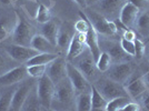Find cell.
<instances>
[{
  "label": "cell",
  "instance_id": "6",
  "mask_svg": "<svg viewBox=\"0 0 149 111\" xmlns=\"http://www.w3.org/2000/svg\"><path fill=\"white\" fill-rule=\"evenodd\" d=\"M93 86L97 88V90L100 92V94L107 101L112 100L115 98H119V97H128V94L126 92V89L123 85H119L117 82L110 80L107 77L99 79L97 81V83Z\"/></svg>",
  "mask_w": 149,
  "mask_h": 111
},
{
  "label": "cell",
  "instance_id": "39",
  "mask_svg": "<svg viewBox=\"0 0 149 111\" xmlns=\"http://www.w3.org/2000/svg\"><path fill=\"white\" fill-rule=\"evenodd\" d=\"M123 38L126 39V40H128V41H135V39L137 38L136 36V32L134 30H131V29H128V30H126L123 32Z\"/></svg>",
  "mask_w": 149,
  "mask_h": 111
},
{
  "label": "cell",
  "instance_id": "32",
  "mask_svg": "<svg viewBox=\"0 0 149 111\" xmlns=\"http://www.w3.org/2000/svg\"><path fill=\"white\" fill-rule=\"evenodd\" d=\"M79 16H80V19L77 20L74 25V31L78 33H87V31L89 30V27H90V22L88 20L87 16L82 11L79 12Z\"/></svg>",
  "mask_w": 149,
  "mask_h": 111
},
{
  "label": "cell",
  "instance_id": "26",
  "mask_svg": "<svg viewBox=\"0 0 149 111\" xmlns=\"http://www.w3.org/2000/svg\"><path fill=\"white\" fill-rule=\"evenodd\" d=\"M76 111H91V90L77 94Z\"/></svg>",
  "mask_w": 149,
  "mask_h": 111
},
{
  "label": "cell",
  "instance_id": "27",
  "mask_svg": "<svg viewBox=\"0 0 149 111\" xmlns=\"http://www.w3.org/2000/svg\"><path fill=\"white\" fill-rule=\"evenodd\" d=\"M40 102L38 99L37 92H36V86L29 93L28 98L26 99L25 103L22 105L20 111H40Z\"/></svg>",
  "mask_w": 149,
  "mask_h": 111
},
{
  "label": "cell",
  "instance_id": "41",
  "mask_svg": "<svg viewBox=\"0 0 149 111\" xmlns=\"http://www.w3.org/2000/svg\"><path fill=\"white\" fill-rule=\"evenodd\" d=\"M74 1H76V3H77L78 6H80L81 8H86L88 5L87 0H74Z\"/></svg>",
  "mask_w": 149,
  "mask_h": 111
},
{
  "label": "cell",
  "instance_id": "20",
  "mask_svg": "<svg viewBox=\"0 0 149 111\" xmlns=\"http://www.w3.org/2000/svg\"><path fill=\"white\" fill-rule=\"evenodd\" d=\"M30 47L37 50L38 52H46V53H57V47L47 40L41 33H36L31 40Z\"/></svg>",
  "mask_w": 149,
  "mask_h": 111
},
{
  "label": "cell",
  "instance_id": "18",
  "mask_svg": "<svg viewBox=\"0 0 149 111\" xmlns=\"http://www.w3.org/2000/svg\"><path fill=\"white\" fill-rule=\"evenodd\" d=\"M61 27V22L59 19H51L47 24L42 25L41 28V35L45 38H47V40L50 41L55 47H57V37Z\"/></svg>",
  "mask_w": 149,
  "mask_h": 111
},
{
  "label": "cell",
  "instance_id": "38",
  "mask_svg": "<svg viewBox=\"0 0 149 111\" xmlns=\"http://www.w3.org/2000/svg\"><path fill=\"white\" fill-rule=\"evenodd\" d=\"M141 107L137 102H128L127 105H125L119 111H140Z\"/></svg>",
  "mask_w": 149,
  "mask_h": 111
},
{
  "label": "cell",
  "instance_id": "42",
  "mask_svg": "<svg viewBox=\"0 0 149 111\" xmlns=\"http://www.w3.org/2000/svg\"><path fill=\"white\" fill-rule=\"evenodd\" d=\"M2 3H5V5H9L10 2H11V0H0Z\"/></svg>",
  "mask_w": 149,
  "mask_h": 111
},
{
  "label": "cell",
  "instance_id": "23",
  "mask_svg": "<svg viewBox=\"0 0 149 111\" xmlns=\"http://www.w3.org/2000/svg\"><path fill=\"white\" fill-rule=\"evenodd\" d=\"M18 85L0 87V111H9L13 101V93Z\"/></svg>",
  "mask_w": 149,
  "mask_h": 111
},
{
  "label": "cell",
  "instance_id": "11",
  "mask_svg": "<svg viewBox=\"0 0 149 111\" xmlns=\"http://www.w3.org/2000/svg\"><path fill=\"white\" fill-rule=\"evenodd\" d=\"M46 74L57 85L67 77V60L63 57H58L49 65H47Z\"/></svg>",
  "mask_w": 149,
  "mask_h": 111
},
{
  "label": "cell",
  "instance_id": "2",
  "mask_svg": "<svg viewBox=\"0 0 149 111\" xmlns=\"http://www.w3.org/2000/svg\"><path fill=\"white\" fill-rule=\"evenodd\" d=\"M17 15V22L15 26V29L11 35V42L13 44L24 46V47H30L31 40L33 36L36 35L35 28L26 20L18 11H16Z\"/></svg>",
  "mask_w": 149,
  "mask_h": 111
},
{
  "label": "cell",
  "instance_id": "37",
  "mask_svg": "<svg viewBox=\"0 0 149 111\" xmlns=\"http://www.w3.org/2000/svg\"><path fill=\"white\" fill-rule=\"evenodd\" d=\"M128 2H130L131 5L138 8L139 11H145V10H148L149 9V2L148 0H127Z\"/></svg>",
  "mask_w": 149,
  "mask_h": 111
},
{
  "label": "cell",
  "instance_id": "43",
  "mask_svg": "<svg viewBox=\"0 0 149 111\" xmlns=\"http://www.w3.org/2000/svg\"><path fill=\"white\" fill-rule=\"evenodd\" d=\"M148 2H149V0H148Z\"/></svg>",
  "mask_w": 149,
  "mask_h": 111
},
{
  "label": "cell",
  "instance_id": "28",
  "mask_svg": "<svg viewBox=\"0 0 149 111\" xmlns=\"http://www.w3.org/2000/svg\"><path fill=\"white\" fill-rule=\"evenodd\" d=\"M107 102L108 101L100 94L97 88L95 86H91V110L106 109Z\"/></svg>",
  "mask_w": 149,
  "mask_h": 111
},
{
  "label": "cell",
  "instance_id": "4",
  "mask_svg": "<svg viewBox=\"0 0 149 111\" xmlns=\"http://www.w3.org/2000/svg\"><path fill=\"white\" fill-rule=\"evenodd\" d=\"M85 15L87 16L90 25L95 28V30L97 31L98 35L109 37V36H113L118 32V29H117V26L115 24V21L108 20L104 16H101L100 13L96 12L93 10H90L89 12L85 13Z\"/></svg>",
  "mask_w": 149,
  "mask_h": 111
},
{
  "label": "cell",
  "instance_id": "8",
  "mask_svg": "<svg viewBox=\"0 0 149 111\" xmlns=\"http://www.w3.org/2000/svg\"><path fill=\"white\" fill-rule=\"evenodd\" d=\"M67 77L74 87L76 94L87 92L91 90V86L89 85L88 79L74 67L71 62L67 61Z\"/></svg>",
  "mask_w": 149,
  "mask_h": 111
},
{
  "label": "cell",
  "instance_id": "7",
  "mask_svg": "<svg viewBox=\"0 0 149 111\" xmlns=\"http://www.w3.org/2000/svg\"><path fill=\"white\" fill-rule=\"evenodd\" d=\"M37 81H35L33 78H27L22 82H20L17 89L13 93V101H11V105H10V110L9 111H20L22 105L25 103L26 99L28 98L29 93L31 90L33 89V87L36 86Z\"/></svg>",
  "mask_w": 149,
  "mask_h": 111
},
{
  "label": "cell",
  "instance_id": "30",
  "mask_svg": "<svg viewBox=\"0 0 149 111\" xmlns=\"http://www.w3.org/2000/svg\"><path fill=\"white\" fill-rule=\"evenodd\" d=\"M112 65V60L110 58V56L108 55L106 51H101L98 60L96 61V67L97 69L101 71V72H107L108 69L111 67Z\"/></svg>",
  "mask_w": 149,
  "mask_h": 111
},
{
  "label": "cell",
  "instance_id": "44",
  "mask_svg": "<svg viewBox=\"0 0 149 111\" xmlns=\"http://www.w3.org/2000/svg\"><path fill=\"white\" fill-rule=\"evenodd\" d=\"M32 1H33V0H32Z\"/></svg>",
  "mask_w": 149,
  "mask_h": 111
},
{
  "label": "cell",
  "instance_id": "16",
  "mask_svg": "<svg viewBox=\"0 0 149 111\" xmlns=\"http://www.w3.org/2000/svg\"><path fill=\"white\" fill-rule=\"evenodd\" d=\"M105 51L110 56L112 61L116 63L118 62H127L130 59V56L127 55L121 48L120 42H116V41H108L105 42Z\"/></svg>",
  "mask_w": 149,
  "mask_h": 111
},
{
  "label": "cell",
  "instance_id": "19",
  "mask_svg": "<svg viewBox=\"0 0 149 111\" xmlns=\"http://www.w3.org/2000/svg\"><path fill=\"white\" fill-rule=\"evenodd\" d=\"M74 33L76 31L74 27H71L69 24H66V26L61 24L60 30L57 37V48L61 50H68L69 44L71 42Z\"/></svg>",
  "mask_w": 149,
  "mask_h": 111
},
{
  "label": "cell",
  "instance_id": "40",
  "mask_svg": "<svg viewBox=\"0 0 149 111\" xmlns=\"http://www.w3.org/2000/svg\"><path fill=\"white\" fill-rule=\"evenodd\" d=\"M141 78H143V82H145V85L147 87V90H148L149 89V71H147L143 76H141Z\"/></svg>",
  "mask_w": 149,
  "mask_h": 111
},
{
  "label": "cell",
  "instance_id": "34",
  "mask_svg": "<svg viewBox=\"0 0 149 111\" xmlns=\"http://www.w3.org/2000/svg\"><path fill=\"white\" fill-rule=\"evenodd\" d=\"M9 59H11V57L8 55V53H7V56H6L5 53L0 52V76L5 74L7 71H9L10 69L15 68L13 66H11V61H10Z\"/></svg>",
  "mask_w": 149,
  "mask_h": 111
},
{
  "label": "cell",
  "instance_id": "36",
  "mask_svg": "<svg viewBox=\"0 0 149 111\" xmlns=\"http://www.w3.org/2000/svg\"><path fill=\"white\" fill-rule=\"evenodd\" d=\"M120 46H121V48L124 49V51L127 55H129L130 57L135 56V43L132 42V41H128V40H126L124 38H121Z\"/></svg>",
  "mask_w": 149,
  "mask_h": 111
},
{
  "label": "cell",
  "instance_id": "1",
  "mask_svg": "<svg viewBox=\"0 0 149 111\" xmlns=\"http://www.w3.org/2000/svg\"><path fill=\"white\" fill-rule=\"evenodd\" d=\"M76 91L68 77L56 85L50 109L54 111H76Z\"/></svg>",
  "mask_w": 149,
  "mask_h": 111
},
{
  "label": "cell",
  "instance_id": "3",
  "mask_svg": "<svg viewBox=\"0 0 149 111\" xmlns=\"http://www.w3.org/2000/svg\"><path fill=\"white\" fill-rule=\"evenodd\" d=\"M127 2V0H97L93 5L91 9L100 13L108 20L111 21L119 18L121 8Z\"/></svg>",
  "mask_w": 149,
  "mask_h": 111
},
{
  "label": "cell",
  "instance_id": "35",
  "mask_svg": "<svg viewBox=\"0 0 149 111\" xmlns=\"http://www.w3.org/2000/svg\"><path fill=\"white\" fill-rule=\"evenodd\" d=\"M135 58H136L137 60H140L141 58L143 57L145 55V51H146V44L143 42L141 39H139V38H136L135 39Z\"/></svg>",
  "mask_w": 149,
  "mask_h": 111
},
{
  "label": "cell",
  "instance_id": "25",
  "mask_svg": "<svg viewBox=\"0 0 149 111\" xmlns=\"http://www.w3.org/2000/svg\"><path fill=\"white\" fill-rule=\"evenodd\" d=\"M59 56L58 53H46V52H40L36 55L33 58H31L28 62H26V67L30 66H47L50 62H52L55 59H57Z\"/></svg>",
  "mask_w": 149,
  "mask_h": 111
},
{
  "label": "cell",
  "instance_id": "5",
  "mask_svg": "<svg viewBox=\"0 0 149 111\" xmlns=\"http://www.w3.org/2000/svg\"><path fill=\"white\" fill-rule=\"evenodd\" d=\"M55 90H56V85L52 82V80L47 74L37 79L36 92H37L39 102L42 107L50 109L52 99L55 96Z\"/></svg>",
  "mask_w": 149,
  "mask_h": 111
},
{
  "label": "cell",
  "instance_id": "33",
  "mask_svg": "<svg viewBox=\"0 0 149 111\" xmlns=\"http://www.w3.org/2000/svg\"><path fill=\"white\" fill-rule=\"evenodd\" d=\"M46 70H47V66H30V67H27L28 76L30 78H33V79H39L42 76H45Z\"/></svg>",
  "mask_w": 149,
  "mask_h": 111
},
{
  "label": "cell",
  "instance_id": "24",
  "mask_svg": "<svg viewBox=\"0 0 149 111\" xmlns=\"http://www.w3.org/2000/svg\"><path fill=\"white\" fill-rule=\"evenodd\" d=\"M135 28L141 37L149 41V9L139 13Z\"/></svg>",
  "mask_w": 149,
  "mask_h": 111
},
{
  "label": "cell",
  "instance_id": "31",
  "mask_svg": "<svg viewBox=\"0 0 149 111\" xmlns=\"http://www.w3.org/2000/svg\"><path fill=\"white\" fill-rule=\"evenodd\" d=\"M129 97H119L109 100L106 105V111H119L125 105L129 102Z\"/></svg>",
  "mask_w": 149,
  "mask_h": 111
},
{
  "label": "cell",
  "instance_id": "10",
  "mask_svg": "<svg viewBox=\"0 0 149 111\" xmlns=\"http://www.w3.org/2000/svg\"><path fill=\"white\" fill-rule=\"evenodd\" d=\"M76 65H74L76 68L80 71L81 74H84L88 80L89 79H93L96 74V61L93 60V56L90 53V51L88 50V48L85 50V52H82L79 57H77L76 59Z\"/></svg>",
  "mask_w": 149,
  "mask_h": 111
},
{
  "label": "cell",
  "instance_id": "21",
  "mask_svg": "<svg viewBox=\"0 0 149 111\" xmlns=\"http://www.w3.org/2000/svg\"><path fill=\"white\" fill-rule=\"evenodd\" d=\"M126 89V92L128 94L129 98L137 99L140 98L141 96H143L145 93L147 92V87L143 82V78H137L135 80H132L131 82H129L127 86H124Z\"/></svg>",
  "mask_w": 149,
  "mask_h": 111
},
{
  "label": "cell",
  "instance_id": "22",
  "mask_svg": "<svg viewBox=\"0 0 149 111\" xmlns=\"http://www.w3.org/2000/svg\"><path fill=\"white\" fill-rule=\"evenodd\" d=\"M86 49H87L86 43L81 42L80 39L77 36V33H74V38H72L71 42L69 44L68 50H67L66 60L68 62H72L77 57H79Z\"/></svg>",
  "mask_w": 149,
  "mask_h": 111
},
{
  "label": "cell",
  "instance_id": "29",
  "mask_svg": "<svg viewBox=\"0 0 149 111\" xmlns=\"http://www.w3.org/2000/svg\"><path fill=\"white\" fill-rule=\"evenodd\" d=\"M35 19L37 20V22L41 24V25H45V24H47L48 21H50V20H51V15H50L49 8L45 6L44 3H40L37 8Z\"/></svg>",
  "mask_w": 149,
  "mask_h": 111
},
{
  "label": "cell",
  "instance_id": "9",
  "mask_svg": "<svg viewBox=\"0 0 149 111\" xmlns=\"http://www.w3.org/2000/svg\"><path fill=\"white\" fill-rule=\"evenodd\" d=\"M132 74V67L129 62H118L108 69L107 71V78L110 80L117 82L119 85L125 86L126 82H128L129 78Z\"/></svg>",
  "mask_w": 149,
  "mask_h": 111
},
{
  "label": "cell",
  "instance_id": "15",
  "mask_svg": "<svg viewBox=\"0 0 149 111\" xmlns=\"http://www.w3.org/2000/svg\"><path fill=\"white\" fill-rule=\"evenodd\" d=\"M17 22V15L13 18V13H0V43L11 37Z\"/></svg>",
  "mask_w": 149,
  "mask_h": 111
},
{
  "label": "cell",
  "instance_id": "14",
  "mask_svg": "<svg viewBox=\"0 0 149 111\" xmlns=\"http://www.w3.org/2000/svg\"><path fill=\"white\" fill-rule=\"evenodd\" d=\"M139 13H140L139 9L127 1L124 5V7L121 8V11H120L118 19L127 29H131V28H135Z\"/></svg>",
  "mask_w": 149,
  "mask_h": 111
},
{
  "label": "cell",
  "instance_id": "17",
  "mask_svg": "<svg viewBox=\"0 0 149 111\" xmlns=\"http://www.w3.org/2000/svg\"><path fill=\"white\" fill-rule=\"evenodd\" d=\"M86 46H87L88 50L90 51V53L93 56V60L97 61L100 53H101V48H100L99 44L98 33L91 25L89 27V30L86 33Z\"/></svg>",
  "mask_w": 149,
  "mask_h": 111
},
{
  "label": "cell",
  "instance_id": "13",
  "mask_svg": "<svg viewBox=\"0 0 149 111\" xmlns=\"http://www.w3.org/2000/svg\"><path fill=\"white\" fill-rule=\"evenodd\" d=\"M28 72H27V67L24 66H18L15 68L10 69L7 71L5 74L0 76V87L5 86H13V85H19L20 82L27 79Z\"/></svg>",
  "mask_w": 149,
  "mask_h": 111
},
{
  "label": "cell",
  "instance_id": "12",
  "mask_svg": "<svg viewBox=\"0 0 149 111\" xmlns=\"http://www.w3.org/2000/svg\"><path fill=\"white\" fill-rule=\"evenodd\" d=\"M5 51L13 58L15 61L22 62L26 63L33 58L36 55H38L37 50L32 49L31 47H24V46H18V44H8L5 47Z\"/></svg>",
  "mask_w": 149,
  "mask_h": 111
},
{
  "label": "cell",
  "instance_id": "45",
  "mask_svg": "<svg viewBox=\"0 0 149 111\" xmlns=\"http://www.w3.org/2000/svg\"><path fill=\"white\" fill-rule=\"evenodd\" d=\"M52 111H54V110H52Z\"/></svg>",
  "mask_w": 149,
  "mask_h": 111
}]
</instances>
